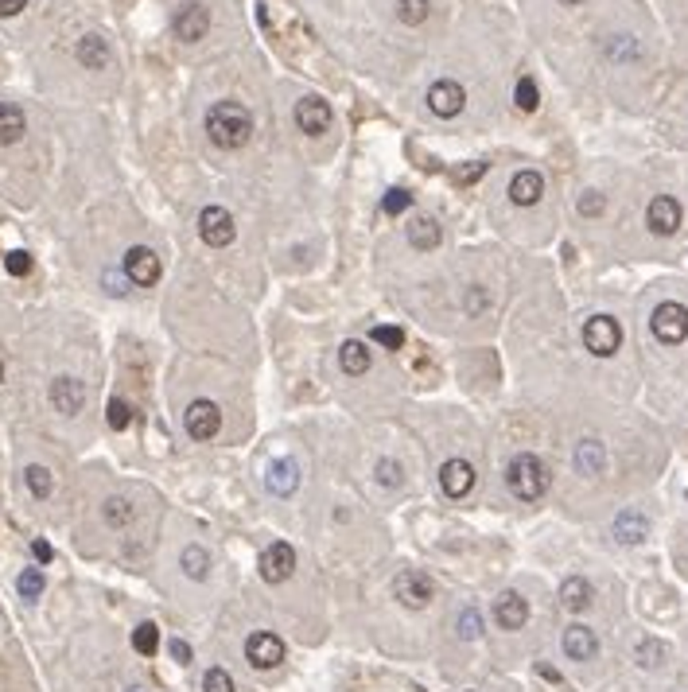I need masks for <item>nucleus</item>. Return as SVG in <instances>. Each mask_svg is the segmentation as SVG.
<instances>
[{"label": "nucleus", "instance_id": "obj_42", "mask_svg": "<svg viewBox=\"0 0 688 692\" xmlns=\"http://www.w3.org/2000/svg\"><path fill=\"white\" fill-rule=\"evenodd\" d=\"M463 308H467V315H482L490 308V296H487V288H478V284H471L467 288V296H463Z\"/></svg>", "mask_w": 688, "mask_h": 692}, {"label": "nucleus", "instance_id": "obj_49", "mask_svg": "<svg viewBox=\"0 0 688 692\" xmlns=\"http://www.w3.org/2000/svg\"><path fill=\"white\" fill-rule=\"evenodd\" d=\"M27 0H0V20H8V16H16V12H24Z\"/></svg>", "mask_w": 688, "mask_h": 692}, {"label": "nucleus", "instance_id": "obj_14", "mask_svg": "<svg viewBox=\"0 0 688 692\" xmlns=\"http://www.w3.org/2000/svg\"><path fill=\"white\" fill-rule=\"evenodd\" d=\"M175 39H183V43H199L202 36L211 32V12L202 8V5H183L180 12H175Z\"/></svg>", "mask_w": 688, "mask_h": 692}, {"label": "nucleus", "instance_id": "obj_22", "mask_svg": "<svg viewBox=\"0 0 688 692\" xmlns=\"http://www.w3.org/2000/svg\"><path fill=\"white\" fill-rule=\"evenodd\" d=\"M576 471L580 474H588V479H595V474H603L607 471V448L599 440H580V448H576Z\"/></svg>", "mask_w": 688, "mask_h": 692}, {"label": "nucleus", "instance_id": "obj_27", "mask_svg": "<svg viewBox=\"0 0 688 692\" xmlns=\"http://www.w3.org/2000/svg\"><path fill=\"white\" fill-rule=\"evenodd\" d=\"M408 245L413 249H436L440 245V226L432 219H413L408 222Z\"/></svg>", "mask_w": 688, "mask_h": 692}, {"label": "nucleus", "instance_id": "obj_47", "mask_svg": "<svg viewBox=\"0 0 688 692\" xmlns=\"http://www.w3.org/2000/svg\"><path fill=\"white\" fill-rule=\"evenodd\" d=\"M171 657L180 661V666H187V661H191V646H187L183 638H175V642H171Z\"/></svg>", "mask_w": 688, "mask_h": 692}, {"label": "nucleus", "instance_id": "obj_53", "mask_svg": "<svg viewBox=\"0 0 688 692\" xmlns=\"http://www.w3.org/2000/svg\"><path fill=\"white\" fill-rule=\"evenodd\" d=\"M128 692H144V688H128Z\"/></svg>", "mask_w": 688, "mask_h": 692}, {"label": "nucleus", "instance_id": "obj_41", "mask_svg": "<svg viewBox=\"0 0 688 692\" xmlns=\"http://www.w3.org/2000/svg\"><path fill=\"white\" fill-rule=\"evenodd\" d=\"M662 657H665V646H662V642H653V638L638 642V666L653 669V666H662Z\"/></svg>", "mask_w": 688, "mask_h": 692}, {"label": "nucleus", "instance_id": "obj_44", "mask_svg": "<svg viewBox=\"0 0 688 692\" xmlns=\"http://www.w3.org/2000/svg\"><path fill=\"white\" fill-rule=\"evenodd\" d=\"M576 210L583 214V219H599V214L607 210V198L599 195V191H588V195H583L580 203H576Z\"/></svg>", "mask_w": 688, "mask_h": 692}, {"label": "nucleus", "instance_id": "obj_12", "mask_svg": "<svg viewBox=\"0 0 688 692\" xmlns=\"http://www.w3.org/2000/svg\"><path fill=\"white\" fill-rule=\"evenodd\" d=\"M467 106V94H463V86L459 82H451V78H440V82H432V90H428V109L436 113V117H459Z\"/></svg>", "mask_w": 688, "mask_h": 692}, {"label": "nucleus", "instance_id": "obj_3", "mask_svg": "<svg viewBox=\"0 0 688 692\" xmlns=\"http://www.w3.org/2000/svg\"><path fill=\"white\" fill-rule=\"evenodd\" d=\"M650 331L657 342L665 346H677L688 339V308L677 304V300H665V304H657L653 315H650Z\"/></svg>", "mask_w": 688, "mask_h": 692}, {"label": "nucleus", "instance_id": "obj_38", "mask_svg": "<svg viewBox=\"0 0 688 692\" xmlns=\"http://www.w3.org/2000/svg\"><path fill=\"white\" fill-rule=\"evenodd\" d=\"M202 692H238V688H233V677L222 666H214V669H207V677H202Z\"/></svg>", "mask_w": 688, "mask_h": 692}, {"label": "nucleus", "instance_id": "obj_35", "mask_svg": "<svg viewBox=\"0 0 688 692\" xmlns=\"http://www.w3.org/2000/svg\"><path fill=\"white\" fill-rule=\"evenodd\" d=\"M101 514H106V522H109L113 529H121V525L133 522V506H128L125 498H109V502H106V510H101Z\"/></svg>", "mask_w": 688, "mask_h": 692}, {"label": "nucleus", "instance_id": "obj_36", "mask_svg": "<svg viewBox=\"0 0 688 692\" xmlns=\"http://www.w3.org/2000/svg\"><path fill=\"white\" fill-rule=\"evenodd\" d=\"M456 630H459V638H467V642L482 638V615H478L475 607H467V611L456 618Z\"/></svg>", "mask_w": 688, "mask_h": 692}, {"label": "nucleus", "instance_id": "obj_2", "mask_svg": "<svg viewBox=\"0 0 688 692\" xmlns=\"http://www.w3.org/2000/svg\"><path fill=\"white\" fill-rule=\"evenodd\" d=\"M506 486L509 494L521 498V502H540L549 490V467L545 459L533 455V452H518L514 459H509L506 467Z\"/></svg>", "mask_w": 688, "mask_h": 692}, {"label": "nucleus", "instance_id": "obj_16", "mask_svg": "<svg viewBox=\"0 0 688 692\" xmlns=\"http://www.w3.org/2000/svg\"><path fill=\"white\" fill-rule=\"evenodd\" d=\"M525 618H529V603H525L518 591H502V595L494 599V623L502 630H521Z\"/></svg>", "mask_w": 688, "mask_h": 692}, {"label": "nucleus", "instance_id": "obj_8", "mask_svg": "<svg viewBox=\"0 0 688 692\" xmlns=\"http://www.w3.org/2000/svg\"><path fill=\"white\" fill-rule=\"evenodd\" d=\"M296 572V549L288 541H272L265 553H261V580L265 584H284L288 575Z\"/></svg>", "mask_w": 688, "mask_h": 692}, {"label": "nucleus", "instance_id": "obj_37", "mask_svg": "<svg viewBox=\"0 0 688 692\" xmlns=\"http://www.w3.org/2000/svg\"><path fill=\"white\" fill-rule=\"evenodd\" d=\"M106 421H109L113 432H125L128 424H133V409H128L121 397H113V401H109V409H106Z\"/></svg>", "mask_w": 688, "mask_h": 692}, {"label": "nucleus", "instance_id": "obj_9", "mask_svg": "<svg viewBox=\"0 0 688 692\" xmlns=\"http://www.w3.org/2000/svg\"><path fill=\"white\" fill-rule=\"evenodd\" d=\"M245 657L253 669H276L284 661V642L269 630H257V634H249V642H245Z\"/></svg>", "mask_w": 688, "mask_h": 692}, {"label": "nucleus", "instance_id": "obj_40", "mask_svg": "<svg viewBox=\"0 0 688 692\" xmlns=\"http://www.w3.org/2000/svg\"><path fill=\"white\" fill-rule=\"evenodd\" d=\"M408 207H413V195H408L405 187H393V191L382 198V210H385V214H393V219H397V214H405Z\"/></svg>", "mask_w": 688, "mask_h": 692}, {"label": "nucleus", "instance_id": "obj_50", "mask_svg": "<svg viewBox=\"0 0 688 692\" xmlns=\"http://www.w3.org/2000/svg\"><path fill=\"white\" fill-rule=\"evenodd\" d=\"M537 673H540V677H549V681H552V685H556V681H560V673H556V669H549V666H537Z\"/></svg>", "mask_w": 688, "mask_h": 692}, {"label": "nucleus", "instance_id": "obj_30", "mask_svg": "<svg viewBox=\"0 0 688 692\" xmlns=\"http://www.w3.org/2000/svg\"><path fill=\"white\" fill-rule=\"evenodd\" d=\"M428 12H432L428 0H397V20L408 24V27H420L424 20H428Z\"/></svg>", "mask_w": 688, "mask_h": 692}, {"label": "nucleus", "instance_id": "obj_29", "mask_svg": "<svg viewBox=\"0 0 688 692\" xmlns=\"http://www.w3.org/2000/svg\"><path fill=\"white\" fill-rule=\"evenodd\" d=\"M514 106H518L521 113H537V106H540V90H537V82H533L529 75H521V78H518V86H514Z\"/></svg>", "mask_w": 688, "mask_h": 692}, {"label": "nucleus", "instance_id": "obj_7", "mask_svg": "<svg viewBox=\"0 0 688 692\" xmlns=\"http://www.w3.org/2000/svg\"><path fill=\"white\" fill-rule=\"evenodd\" d=\"M159 272H164V265H159L156 249H149V245H133V249L125 253V277L137 288H152L159 280Z\"/></svg>", "mask_w": 688, "mask_h": 692}, {"label": "nucleus", "instance_id": "obj_18", "mask_svg": "<svg viewBox=\"0 0 688 692\" xmlns=\"http://www.w3.org/2000/svg\"><path fill=\"white\" fill-rule=\"evenodd\" d=\"M540 195H545V179H540V171L525 168V171H518V176L509 179V203H518V207H537V203H540Z\"/></svg>", "mask_w": 688, "mask_h": 692}, {"label": "nucleus", "instance_id": "obj_51", "mask_svg": "<svg viewBox=\"0 0 688 692\" xmlns=\"http://www.w3.org/2000/svg\"><path fill=\"white\" fill-rule=\"evenodd\" d=\"M560 5H568V8H572V5H583V0H560Z\"/></svg>", "mask_w": 688, "mask_h": 692}, {"label": "nucleus", "instance_id": "obj_39", "mask_svg": "<svg viewBox=\"0 0 688 692\" xmlns=\"http://www.w3.org/2000/svg\"><path fill=\"white\" fill-rule=\"evenodd\" d=\"M607 55H611L614 63L634 59V55H638V43H634L631 36H611V43H607Z\"/></svg>", "mask_w": 688, "mask_h": 692}, {"label": "nucleus", "instance_id": "obj_33", "mask_svg": "<svg viewBox=\"0 0 688 692\" xmlns=\"http://www.w3.org/2000/svg\"><path fill=\"white\" fill-rule=\"evenodd\" d=\"M370 339H374L377 346H385V351L397 354L401 346H405V331H401V327H389V323H377V327L370 331Z\"/></svg>", "mask_w": 688, "mask_h": 692}, {"label": "nucleus", "instance_id": "obj_52", "mask_svg": "<svg viewBox=\"0 0 688 692\" xmlns=\"http://www.w3.org/2000/svg\"><path fill=\"white\" fill-rule=\"evenodd\" d=\"M0 382H5V362H0Z\"/></svg>", "mask_w": 688, "mask_h": 692}, {"label": "nucleus", "instance_id": "obj_23", "mask_svg": "<svg viewBox=\"0 0 688 692\" xmlns=\"http://www.w3.org/2000/svg\"><path fill=\"white\" fill-rule=\"evenodd\" d=\"M646 514H638V510H622L619 517H614V537H619L622 544H638L642 537H646Z\"/></svg>", "mask_w": 688, "mask_h": 692}, {"label": "nucleus", "instance_id": "obj_48", "mask_svg": "<svg viewBox=\"0 0 688 692\" xmlns=\"http://www.w3.org/2000/svg\"><path fill=\"white\" fill-rule=\"evenodd\" d=\"M32 556L39 560V565H47V560L55 556V549H51V544H47V541H32Z\"/></svg>", "mask_w": 688, "mask_h": 692}, {"label": "nucleus", "instance_id": "obj_21", "mask_svg": "<svg viewBox=\"0 0 688 692\" xmlns=\"http://www.w3.org/2000/svg\"><path fill=\"white\" fill-rule=\"evenodd\" d=\"M591 584L583 580V575H568V580L560 584V607L564 611H572V615H580V611H588L591 607Z\"/></svg>", "mask_w": 688, "mask_h": 692}, {"label": "nucleus", "instance_id": "obj_31", "mask_svg": "<svg viewBox=\"0 0 688 692\" xmlns=\"http://www.w3.org/2000/svg\"><path fill=\"white\" fill-rule=\"evenodd\" d=\"M133 650H137L140 657H152V654L159 650V630H156V623H140V626L133 630Z\"/></svg>", "mask_w": 688, "mask_h": 692}, {"label": "nucleus", "instance_id": "obj_28", "mask_svg": "<svg viewBox=\"0 0 688 692\" xmlns=\"http://www.w3.org/2000/svg\"><path fill=\"white\" fill-rule=\"evenodd\" d=\"M180 565H183V572L191 575V580H207V572H211V553L202 549V544H187L183 556H180Z\"/></svg>", "mask_w": 688, "mask_h": 692}, {"label": "nucleus", "instance_id": "obj_24", "mask_svg": "<svg viewBox=\"0 0 688 692\" xmlns=\"http://www.w3.org/2000/svg\"><path fill=\"white\" fill-rule=\"evenodd\" d=\"M75 55H78V63H82L86 70H101V66L109 63V43L101 39V36H82L78 47H75Z\"/></svg>", "mask_w": 688, "mask_h": 692}, {"label": "nucleus", "instance_id": "obj_1", "mask_svg": "<svg viewBox=\"0 0 688 692\" xmlns=\"http://www.w3.org/2000/svg\"><path fill=\"white\" fill-rule=\"evenodd\" d=\"M207 133L218 148L238 152L249 144V137H253V113H249L241 102H218L207 113Z\"/></svg>", "mask_w": 688, "mask_h": 692}, {"label": "nucleus", "instance_id": "obj_13", "mask_svg": "<svg viewBox=\"0 0 688 692\" xmlns=\"http://www.w3.org/2000/svg\"><path fill=\"white\" fill-rule=\"evenodd\" d=\"M296 128L300 133H307V137H323L327 128H331V121H334V113H331V106L323 102V97H303V102H296Z\"/></svg>", "mask_w": 688, "mask_h": 692}, {"label": "nucleus", "instance_id": "obj_32", "mask_svg": "<svg viewBox=\"0 0 688 692\" xmlns=\"http://www.w3.org/2000/svg\"><path fill=\"white\" fill-rule=\"evenodd\" d=\"M24 479H27V490H32V494L36 498H51V471L47 467H39V463H32V467H27L24 471Z\"/></svg>", "mask_w": 688, "mask_h": 692}, {"label": "nucleus", "instance_id": "obj_15", "mask_svg": "<svg viewBox=\"0 0 688 692\" xmlns=\"http://www.w3.org/2000/svg\"><path fill=\"white\" fill-rule=\"evenodd\" d=\"M440 486L447 498H467L475 490V467L467 459H447L440 467Z\"/></svg>", "mask_w": 688, "mask_h": 692}, {"label": "nucleus", "instance_id": "obj_45", "mask_svg": "<svg viewBox=\"0 0 688 692\" xmlns=\"http://www.w3.org/2000/svg\"><path fill=\"white\" fill-rule=\"evenodd\" d=\"M377 479H382V486H401V467L393 463V459H382V463H377Z\"/></svg>", "mask_w": 688, "mask_h": 692}, {"label": "nucleus", "instance_id": "obj_10", "mask_svg": "<svg viewBox=\"0 0 688 692\" xmlns=\"http://www.w3.org/2000/svg\"><path fill=\"white\" fill-rule=\"evenodd\" d=\"M681 219H684V210H681V203L673 195H657L653 203L646 207V226L653 229L657 238H673V234H677Z\"/></svg>", "mask_w": 688, "mask_h": 692}, {"label": "nucleus", "instance_id": "obj_6", "mask_svg": "<svg viewBox=\"0 0 688 692\" xmlns=\"http://www.w3.org/2000/svg\"><path fill=\"white\" fill-rule=\"evenodd\" d=\"M199 238L211 245V249H222L238 238V226H233V214L226 207H207L199 214Z\"/></svg>", "mask_w": 688, "mask_h": 692}, {"label": "nucleus", "instance_id": "obj_4", "mask_svg": "<svg viewBox=\"0 0 688 692\" xmlns=\"http://www.w3.org/2000/svg\"><path fill=\"white\" fill-rule=\"evenodd\" d=\"M583 346H588L595 358H611L622 346L619 320H611V315H591V320L583 323Z\"/></svg>", "mask_w": 688, "mask_h": 692}, {"label": "nucleus", "instance_id": "obj_25", "mask_svg": "<svg viewBox=\"0 0 688 692\" xmlns=\"http://www.w3.org/2000/svg\"><path fill=\"white\" fill-rule=\"evenodd\" d=\"M27 133V121H24V109L12 106V102H0V144H16Z\"/></svg>", "mask_w": 688, "mask_h": 692}, {"label": "nucleus", "instance_id": "obj_26", "mask_svg": "<svg viewBox=\"0 0 688 692\" xmlns=\"http://www.w3.org/2000/svg\"><path fill=\"white\" fill-rule=\"evenodd\" d=\"M339 366H343V373H350V378H362V373L370 370V351H365V342H358V339L343 342L339 346Z\"/></svg>", "mask_w": 688, "mask_h": 692}, {"label": "nucleus", "instance_id": "obj_34", "mask_svg": "<svg viewBox=\"0 0 688 692\" xmlns=\"http://www.w3.org/2000/svg\"><path fill=\"white\" fill-rule=\"evenodd\" d=\"M16 587H20V595H24V599H39V595H43V587H47V580H43V572H39V568H24V572H20V580H16Z\"/></svg>", "mask_w": 688, "mask_h": 692}, {"label": "nucleus", "instance_id": "obj_43", "mask_svg": "<svg viewBox=\"0 0 688 692\" xmlns=\"http://www.w3.org/2000/svg\"><path fill=\"white\" fill-rule=\"evenodd\" d=\"M5 269H8V277H27V272H32V253L12 249V253L5 257Z\"/></svg>", "mask_w": 688, "mask_h": 692}, {"label": "nucleus", "instance_id": "obj_17", "mask_svg": "<svg viewBox=\"0 0 688 692\" xmlns=\"http://www.w3.org/2000/svg\"><path fill=\"white\" fill-rule=\"evenodd\" d=\"M51 405H55L58 412H67V416L82 412V405H86V385H82L78 378H55V382H51Z\"/></svg>", "mask_w": 688, "mask_h": 692}, {"label": "nucleus", "instance_id": "obj_5", "mask_svg": "<svg viewBox=\"0 0 688 692\" xmlns=\"http://www.w3.org/2000/svg\"><path fill=\"white\" fill-rule=\"evenodd\" d=\"M183 424H187V436H191V440H214L218 428H222V409H218L214 401L199 397V401L187 405Z\"/></svg>", "mask_w": 688, "mask_h": 692}, {"label": "nucleus", "instance_id": "obj_46", "mask_svg": "<svg viewBox=\"0 0 688 692\" xmlns=\"http://www.w3.org/2000/svg\"><path fill=\"white\" fill-rule=\"evenodd\" d=\"M487 168H490V164H482V160H475V164H467V168L459 171V183H463V187H471V183H478L482 176H487Z\"/></svg>", "mask_w": 688, "mask_h": 692}, {"label": "nucleus", "instance_id": "obj_19", "mask_svg": "<svg viewBox=\"0 0 688 692\" xmlns=\"http://www.w3.org/2000/svg\"><path fill=\"white\" fill-rule=\"evenodd\" d=\"M265 483H269V490L276 498H292L296 494V486H300V467L292 463V459H276V463L269 467V474H265Z\"/></svg>", "mask_w": 688, "mask_h": 692}, {"label": "nucleus", "instance_id": "obj_11", "mask_svg": "<svg viewBox=\"0 0 688 692\" xmlns=\"http://www.w3.org/2000/svg\"><path fill=\"white\" fill-rule=\"evenodd\" d=\"M393 591H397V599L405 603L408 611H420V607H428L432 603V580L424 572H416V568H405L397 580H393Z\"/></svg>", "mask_w": 688, "mask_h": 692}, {"label": "nucleus", "instance_id": "obj_20", "mask_svg": "<svg viewBox=\"0 0 688 692\" xmlns=\"http://www.w3.org/2000/svg\"><path fill=\"white\" fill-rule=\"evenodd\" d=\"M564 654L572 657V661H591V657L599 654L595 630H588V626H568V630H564Z\"/></svg>", "mask_w": 688, "mask_h": 692}]
</instances>
